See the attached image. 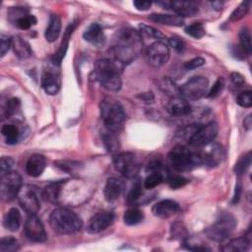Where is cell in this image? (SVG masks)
I'll list each match as a JSON object with an SVG mask.
<instances>
[{
  "instance_id": "obj_1",
  "label": "cell",
  "mask_w": 252,
  "mask_h": 252,
  "mask_svg": "<svg viewBox=\"0 0 252 252\" xmlns=\"http://www.w3.org/2000/svg\"><path fill=\"white\" fill-rule=\"evenodd\" d=\"M142 46V37L139 32L130 28L119 29L113 37V45L110 48L112 58L123 65L131 63L139 54Z\"/></svg>"
},
{
  "instance_id": "obj_2",
  "label": "cell",
  "mask_w": 252,
  "mask_h": 252,
  "mask_svg": "<svg viewBox=\"0 0 252 252\" xmlns=\"http://www.w3.org/2000/svg\"><path fill=\"white\" fill-rule=\"evenodd\" d=\"M124 65L113 58H101L94 63V76L106 90L117 92L121 88V75Z\"/></svg>"
},
{
  "instance_id": "obj_3",
  "label": "cell",
  "mask_w": 252,
  "mask_h": 252,
  "mask_svg": "<svg viewBox=\"0 0 252 252\" xmlns=\"http://www.w3.org/2000/svg\"><path fill=\"white\" fill-rule=\"evenodd\" d=\"M50 226L60 234L74 233L83 226L82 219L73 211L59 207L54 209L49 217Z\"/></svg>"
},
{
  "instance_id": "obj_4",
  "label": "cell",
  "mask_w": 252,
  "mask_h": 252,
  "mask_svg": "<svg viewBox=\"0 0 252 252\" xmlns=\"http://www.w3.org/2000/svg\"><path fill=\"white\" fill-rule=\"evenodd\" d=\"M99 107L101 118L107 130L115 134L119 133L126 121V114L122 105L117 100L106 97L101 100Z\"/></svg>"
},
{
  "instance_id": "obj_5",
  "label": "cell",
  "mask_w": 252,
  "mask_h": 252,
  "mask_svg": "<svg viewBox=\"0 0 252 252\" xmlns=\"http://www.w3.org/2000/svg\"><path fill=\"white\" fill-rule=\"evenodd\" d=\"M168 160L177 171H188L203 164L200 152H192L184 145L172 148L168 154Z\"/></svg>"
},
{
  "instance_id": "obj_6",
  "label": "cell",
  "mask_w": 252,
  "mask_h": 252,
  "mask_svg": "<svg viewBox=\"0 0 252 252\" xmlns=\"http://www.w3.org/2000/svg\"><path fill=\"white\" fill-rule=\"evenodd\" d=\"M236 226L235 218L226 212L219 215V218L211 226L206 229L207 236L214 241H222L227 238Z\"/></svg>"
},
{
  "instance_id": "obj_7",
  "label": "cell",
  "mask_w": 252,
  "mask_h": 252,
  "mask_svg": "<svg viewBox=\"0 0 252 252\" xmlns=\"http://www.w3.org/2000/svg\"><path fill=\"white\" fill-rule=\"evenodd\" d=\"M209 91V81L202 76H196L189 79L179 87V94L185 99L197 100L207 94Z\"/></svg>"
},
{
  "instance_id": "obj_8",
  "label": "cell",
  "mask_w": 252,
  "mask_h": 252,
  "mask_svg": "<svg viewBox=\"0 0 252 252\" xmlns=\"http://www.w3.org/2000/svg\"><path fill=\"white\" fill-rule=\"evenodd\" d=\"M0 193L4 201L10 202L18 197V194L23 186L21 175L16 171H9L1 175Z\"/></svg>"
},
{
  "instance_id": "obj_9",
  "label": "cell",
  "mask_w": 252,
  "mask_h": 252,
  "mask_svg": "<svg viewBox=\"0 0 252 252\" xmlns=\"http://www.w3.org/2000/svg\"><path fill=\"white\" fill-rule=\"evenodd\" d=\"M169 56V47L165 42L161 40L153 42L146 51V59L148 64L155 68L163 66L168 61Z\"/></svg>"
},
{
  "instance_id": "obj_10",
  "label": "cell",
  "mask_w": 252,
  "mask_h": 252,
  "mask_svg": "<svg viewBox=\"0 0 252 252\" xmlns=\"http://www.w3.org/2000/svg\"><path fill=\"white\" fill-rule=\"evenodd\" d=\"M114 166L117 171L127 178L135 177L140 169V165L135 155L130 152L118 154L114 158Z\"/></svg>"
},
{
  "instance_id": "obj_11",
  "label": "cell",
  "mask_w": 252,
  "mask_h": 252,
  "mask_svg": "<svg viewBox=\"0 0 252 252\" xmlns=\"http://www.w3.org/2000/svg\"><path fill=\"white\" fill-rule=\"evenodd\" d=\"M219 131L218 124L214 121L209 122L203 126H199L192 136L189 145L195 148H202L211 144L217 137Z\"/></svg>"
},
{
  "instance_id": "obj_12",
  "label": "cell",
  "mask_w": 252,
  "mask_h": 252,
  "mask_svg": "<svg viewBox=\"0 0 252 252\" xmlns=\"http://www.w3.org/2000/svg\"><path fill=\"white\" fill-rule=\"evenodd\" d=\"M25 234L32 242H44L47 235L42 221L35 215H30L25 222Z\"/></svg>"
},
{
  "instance_id": "obj_13",
  "label": "cell",
  "mask_w": 252,
  "mask_h": 252,
  "mask_svg": "<svg viewBox=\"0 0 252 252\" xmlns=\"http://www.w3.org/2000/svg\"><path fill=\"white\" fill-rule=\"evenodd\" d=\"M18 200L21 207L26 211L29 215H35L39 208V201L35 191L30 185H23L19 194Z\"/></svg>"
},
{
  "instance_id": "obj_14",
  "label": "cell",
  "mask_w": 252,
  "mask_h": 252,
  "mask_svg": "<svg viewBox=\"0 0 252 252\" xmlns=\"http://www.w3.org/2000/svg\"><path fill=\"white\" fill-rule=\"evenodd\" d=\"M114 220V215L110 212H99L94 215L87 225L88 232L94 234L106 229L112 224Z\"/></svg>"
},
{
  "instance_id": "obj_15",
  "label": "cell",
  "mask_w": 252,
  "mask_h": 252,
  "mask_svg": "<svg viewBox=\"0 0 252 252\" xmlns=\"http://www.w3.org/2000/svg\"><path fill=\"white\" fill-rule=\"evenodd\" d=\"M166 111L172 116H185L190 113L191 105L182 96H172L166 104Z\"/></svg>"
},
{
  "instance_id": "obj_16",
  "label": "cell",
  "mask_w": 252,
  "mask_h": 252,
  "mask_svg": "<svg viewBox=\"0 0 252 252\" xmlns=\"http://www.w3.org/2000/svg\"><path fill=\"white\" fill-rule=\"evenodd\" d=\"M179 205L173 200H162L153 207V213L159 219H169L179 211Z\"/></svg>"
},
{
  "instance_id": "obj_17",
  "label": "cell",
  "mask_w": 252,
  "mask_h": 252,
  "mask_svg": "<svg viewBox=\"0 0 252 252\" xmlns=\"http://www.w3.org/2000/svg\"><path fill=\"white\" fill-rule=\"evenodd\" d=\"M170 9L179 17H193L199 12L198 5L193 1H170Z\"/></svg>"
},
{
  "instance_id": "obj_18",
  "label": "cell",
  "mask_w": 252,
  "mask_h": 252,
  "mask_svg": "<svg viewBox=\"0 0 252 252\" xmlns=\"http://www.w3.org/2000/svg\"><path fill=\"white\" fill-rule=\"evenodd\" d=\"M41 87L50 95L56 94L61 87L59 75L51 71H45L41 77Z\"/></svg>"
},
{
  "instance_id": "obj_19",
  "label": "cell",
  "mask_w": 252,
  "mask_h": 252,
  "mask_svg": "<svg viewBox=\"0 0 252 252\" xmlns=\"http://www.w3.org/2000/svg\"><path fill=\"white\" fill-rule=\"evenodd\" d=\"M45 158L40 154H34L31 156L26 163V171L30 176H39L45 168Z\"/></svg>"
},
{
  "instance_id": "obj_20",
  "label": "cell",
  "mask_w": 252,
  "mask_h": 252,
  "mask_svg": "<svg viewBox=\"0 0 252 252\" xmlns=\"http://www.w3.org/2000/svg\"><path fill=\"white\" fill-rule=\"evenodd\" d=\"M83 37L86 41L95 46H101L105 41L103 31L101 27L96 23H93L89 26V28L85 31Z\"/></svg>"
},
{
  "instance_id": "obj_21",
  "label": "cell",
  "mask_w": 252,
  "mask_h": 252,
  "mask_svg": "<svg viewBox=\"0 0 252 252\" xmlns=\"http://www.w3.org/2000/svg\"><path fill=\"white\" fill-rule=\"evenodd\" d=\"M208 151L201 152L202 162L208 164L210 166H215L221 161L222 158V150L221 147L218 144H209Z\"/></svg>"
},
{
  "instance_id": "obj_22",
  "label": "cell",
  "mask_w": 252,
  "mask_h": 252,
  "mask_svg": "<svg viewBox=\"0 0 252 252\" xmlns=\"http://www.w3.org/2000/svg\"><path fill=\"white\" fill-rule=\"evenodd\" d=\"M123 191V183L120 179L110 177L107 179L104 187V197L108 202L116 201Z\"/></svg>"
},
{
  "instance_id": "obj_23",
  "label": "cell",
  "mask_w": 252,
  "mask_h": 252,
  "mask_svg": "<svg viewBox=\"0 0 252 252\" xmlns=\"http://www.w3.org/2000/svg\"><path fill=\"white\" fill-rule=\"evenodd\" d=\"M62 181H55L52 183H49L46 185L41 193V196L44 201L55 204L59 203V197H60V191H61V186H62Z\"/></svg>"
},
{
  "instance_id": "obj_24",
  "label": "cell",
  "mask_w": 252,
  "mask_h": 252,
  "mask_svg": "<svg viewBox=\"0 0 252 252\" xmlns=\"http://www.w3.org/2000/svg\"><path fill=\"white\" fill-rule=\"evenodd\" d=\"M61 32V20L58 15H51L48 22V27L45 30L44 36L48 42L55 41Z\"/></svg>"
},
{
  "instance_id": "obj_25",
  "label": "cell",
  "mask_w": 252,
  "mask_h": 252,
  "mask_svg": "<svg viewBox=\"0 0 252 252\" xmlns=\"http://www.w3.org/2000/svg\"><path fill=\"white\" fill-rule=\"evenodd\" d=\"M75 29V26L74 24H71L68 26V28L66 29L65 31V33H64V36H63V40L57 50V52L53 55V58H52V62L54 65H60V63L62 62V59L64 58L65 54H66V51L68 49V43H69V39L71 37V34L73 32Z\"/></svg>"
},
{
  "instance_id": "obj_26",
  "label": "cell",
  "mask_w": 252,
  "mask_h": 252,
  "mask_svg": "<svg viewBox=\"0 0 252 252\" xmlns=\"http://www.w3.org/2000/svg\"><path fill=\"white\" fill-rule=\"evenodd\" d=\"M149 19L155 23L173 26V27H181L184 25V20L177 15H168V14H152Z\"/></svg>"
},
{
  "instance_id": "obj_27",
  "label": "cell",
  "mask_w": 252,
  "mask_h": 252,
  "mask_svg": "<svg viewBox=\"0 0 252 252\" xmlns=\"http://www.w3.org/2000/svg\"><path fill=\"white\" fill-rule=\"evenodd\" d=\"M12 48L15 54L21 59L29 58L32 54L30 44L21 36L12 37Z\"/></svg>"
},
{
  "instance_id": "obj_28",
  "label": "cell",
  "mask_w": 252,
  "mask_h": 252,
  "mask_svg": "<svg viewBox=\"0 0 252 252\" xmlns=\"http://www.w3.org/2000/svg\"><path fill=\"white\" fill-rule=\"evenodd\" d=\"M21 214L17 208H11L4 217L3 224L10 231H17L21 225Z\"/></svg>"
},
{
  "instance_id": "obj_29",
  "label": "cell",
  "mask_w": 252,
  "mask_h": 252,
  "mask_svg": "<svg viewBox=\"0 0 252 252\" xmlns=\"http://www.w3.org/2000/svg\"><path fill=\"white\" fill-rule=\"evenodd\" d=\"M250 248V240L246 236H240L233 238L229 240L226 244H224L220 249L222 251H239V252H244L249 250Z\"/></svg>"
},
{
  "instance_id": "obj_30",
  "label": "cell",
  "mask_w": 252,
  "mask_h": 252,
  "mask_svg": "<svg viewBox=\"0 0 252 252\" xmlns=\"http://www.w3.org/2000/svg\"><path fill=\"white\" fill-rule=\"evenodd\" d=\"M144 220V214L139 209H129L124 213L123 220L128 225H135L140 223Z\"/></svg>"
},
{
  "instance_id": "obj_31",
  "label": "cell",
  "mask_w": 252,
  "mask_h": 252,
  "mask_svg": "<svg viewBox=\"0 0 252 252\" xmlns=\"http://www.w3.org/2000/svg\"><path fill=\"white\" fill-rule=\"evenodd\" d=\"M2 135L4 136L6 142L10 145H14L19 139V129L13 124H5L1 129Z\"/></svg>"
},
{
  "instance_id": "obj_32",
  "label": "cell",
  "mask_w": 252,
  "mask_h": 252,
  "mask_svg": "<svg viewBox=\"0 0 252 252\" xmlns=\"http://www.w3.org/2000/svg\"><path fill=\"white\" fill-rule=\"evenodd\" d=\"M239 47L246 55L251 53V35L247 28H243L239 32Z\"/></svg>"
},
{
  "instance_id": "obj_33",
  "label": "cell",
  "mask_w": 252,
  "mask_h": 252,
  "mask_svg": "<svg viewBox=\"0 0 252 252\" xmlns=\"http://www.w3.org/2000/svg\"><path fill=\"white\" fill-rule=\"evenodd\" d=\"M163 180H164V176H163V174L159 170L152 171L145 178L144 186H145L146 189H152V188H155L156 186L159 185Z\"/></svg>"
},
{
  "instance_id": "obj_34",
  "label": "cell",
  "mask_w": 252,
  "mask_h": 252,
  "mask_svg": "<svg viewBox=\"0 0 252 252\" xmlns=\"http://www.w3.org/2000/svg\"><path fill=\"white\" fill-rule=\"evenodd\" d=\"M102 140H103L104 146L108 152H110V153L117 152V150L119 148V144H118V140L115 136V133L108 130L107 132L103 133Z\"/></svg>"
},
{
  "instance_id": "obj_35",
  "label": "cell",
  "mask_w": 252,
  "mask_h": 252,
  "mask_svg": "<svg viewBox=\"0 0 252 252\" xmlns=\"http://www.w3.org/2000/svg\"><path fill=\"white\" fill-rule=\"evenodd\" d=\"M20 244L18 240L12 236L3 237L0 241V251L1 252H14L19 250Z\"/></svg>"
},
{
  "instance_id": "obj_36",
  "label": "cell",
  "mask_w": 252,
  "mask_h": 252,
  "mask_svg": "<svg viewBox=\"0 0 252 252\" xmlns=\"http://www.w3.org/2000/svg\"><path fill=\"white\" fill-rule=\"evenodd\" d=\"M142 195V184L139 180L135 181L134 184L132 185L130 191L128 192L127 196H126V203L130 206L133 205L134 203H136L138 201V199L141 197Z\"/></svg>"
},
{
  "instance_id": "obj_37",
  "label": "cell",
  "mask_w": 252,
  "mask_h": 252,
  "mask_svg": "<svg viewBox=\"0 0 252 252\" xmlns=\"http://www.w3.org/2000/svg\"><path fill=\"white\" fill-rule=\"evenodd\" d=\"M250 5H251V2L248 1V0L241 2L239 4V6L232 12V14L230 15L229 20L231 22H236V21H239L242 18H244L246 16V14L248 13V11H249Z\"/></svg>"
},
{
  "instance_id": "obj_38",
  "label": "cell",
  "mask_w": 252,
  "mask_h": 252,
  "mask_svg": "<svg viewBox=\"0 0 252 252\" xmlns=\"http://www.w3.org/2000/svg\"><path fill=\"white\" fill-rule=\"evenodd\" d=\"M251 152H248L246 155H244L242 158H239V160L236 162L235 166H234V171L235 173L240 176L242 173H244L247 168L250 166L251 164Z\"/></svg>"
},
{
  "instance_id": "obj_39",
  "label": "cell",
  "mask_w": 252,
  "mask_h": 252,
  "mask_svg": "<svg viewBox=\"0 0 252 252\" xmlns=\"http://www.w3.org/2000/svg\"><path fill=\"white\" fill-rule=\"evenodd\" d=\"M198 127H199V125H188L186 127L180 129L179 132H177L176 138H178L179 141H184L189 144L192 136L194 135V133L196 132Z\"/></svg>"
},
{
  "instance_id": "obj_40",
  "label": "cell",
  "mask_w": 252,
  "mask_h": 252,
  "mask_svg": "<svg viewBox=\"0 0 252 252\" xmlns=\"http://www.w3.org/2000/svg\"><path fill=\"white\" fill-rule=\"evenodd\" d=\"M36 24V18L33 15L26 14L22 17H20L18 20H16V26L21 30H28L32 26H34Z\"/></svg>"
},
{
  "instance_id": "obj_41",
  "label": "cell",
  "mask_w": 252,
  "mask_h": 252,
  "mask_svg": "<svg viewBox=\"0 0 252 252\" xmlns=\"http://www.w3.org/2000/svg\"><path fill=\"white\" fill-rule=\"evenodd\" d=\"M185 32L194 38H201L205 35V29L201 23H193L185 28Z\"/></svg>"
},
{
  "instance_id": "obj_42",
  "label": "cell",
  "mask_w": 252,
  "mask_h": 252,
  "mask_svg": "<svg viewBox=\"0 0 252 252\" xmlns=\"http://www.w3.org/2000/svg\"><path fill=\"white\" fill-rule=\"evenodd\" d=\"M139 29H140L142 33H145L148 36L157 38L158 40H161V39L165 38L164 34L154 27H151V26H148V25H145V24H140Z\"/></svg>"
},
{
  "instance_id": "obj_43",
  "label": "cell",
  "mask_w": 252,
  "mask_h": 252,
  "mask_svg": "<svg viewBox=\"0 0 252 252\" xmlns=\"http://www.w3.org/2000/svg\"><path fill=\"white\" fill-rule=\"evenodd\" d=\"M20 106H21V103H20V100L18 98H11L7 101V104H6V107H5V115L7 118H11L13 117L17 112L18 110L20 109Z\"/></svg>"
},
{
  "instance_id": "obj_44",
  "label": "cell",
  "mask_w": 252,
  "mask_h": 252,
  "mask_svg": "<svg viewBox=\"0 0 252 252\" xmlns=\"http://www.w3.org/2000/svg\"><path fill=\"white\" fill-rule=\"evenodd\" d=\"M223 88H224V80H223V78L220 77L217 79V81L215 82L213 87L208 91L207 96L210 98H214V97L218 96L222 92Z\"/></svg>"
},
{
  "instance_id": "obj_45",
  "label": "cell",
  "mask_w": 252,
  "mask_h": 252,
  "mask_svg": "<svg viewBox=\"0 0 252 252\" xmlns=\"http://www.w3.org/2000/svg\"><path fill=\"white\" fill-rule=\"evenodd\" d=\"M237 103L245 108H249L252 106V92L251 91H245L240 93L237 95Z\"/></svg>"
},
{
  "instance_id": "obj_46",
  "label": "cell",
  "mask_w": 252,
  "mask_h": 252,
  "mask_svg": "<svg viewBox=\"0 0 252 252\" xmlns=\"http://www.w3.org/2000/svg\"><path fill=\"white\" fill-rule=\"evenodd\" d=\"M168 185L170 188L172 189H178L182 186H184L185 184L188 183V180L180 175H173V176H169L167 179Z\"/></svg>"
},
{
  "instance_id": "obj_47",
  "label": "cell",
  "mask_w": 252,
  "mask_h": 252,
  "mask_svg": "<svg viewBox=\"0 0 252 252\" xmlns=\"http://www.w3.org/2000/svg\"><path fill=\"white\" fill-rule=\"evenodd\" d=\"M160 89L163 91V92H166V93H169V94H173V96H176L174 95L175 94H179V88L176 87L170 80L168 79H163L161 84H160Z\"/></svg>"
},
{
  "instance_id": "obj_48",
  "label": "cell",
  "mask_w": 252,
  "mask_h": 252,
  "mask_svg": "<svg viewBox=\"0 0 252 252\" xmlns=\"http://www.w3.org/2000/svg\"><path fill=\"white\" fill-rule=\"evenodd\" d=\"M10 47H12V38H10L8 35L1 34V36H0V54H1V57H3L8 52Z\"/></svg>"
},
{
  "instance_id": "obj_49",
  "label": "cell",
  "mask_w": 252,
  "mask_h": 252,
  "mask_svg": "<svg viewBox=\"0 0 252 252\" xmlns=\"http://www.w3.org/2000/svg\"><path fill=\"white\" fill-rule=\"evenodd\" d=\"M14 159L11 157H3L0 160V168H1V175L11 171L14 165Z\"/></svg>"
},
{
  "instance_id": "obj_50",
  "label": "cell",
  "mask_w": 252,
  "mask_h": 252,
  "mask_svg": "<svg viewBox=\"0 0 252 252\" xmlns=\"http://www.w3.org/2000/svg\"><path fill=\"white\" fill-rule=\"evenodd\" d=\"M206 63L205 59L202 58V57H196V58H193L191 59L190 61L186 62L184 67L187 69V70H193V69H197L201 66H203L204 64Z\"/></svg>"
},
{
  "instance_id": "obj_51",
  "label": "cell",
  "mask_w": 252,
  "mask_h": 252,
  "mask_svg": "<svg viewBox=\"0 0 252 252\" xmlns=\"http://www.w3.org/2000/svg\"><path fill=\"white\" fill-rule=\"evenodd\" d=\"M169 44L173 49H175L177 52H182L185 49V43L184 41L179 37H171L168 40Z\"/></svg>"
},
{
  "instance_id": "obj_52",
  "label": "cell",
  "mask_w": 252,
  "mask_h": 252,
  "mask_svg": "<svg viewBox=\"0 0 252 252\" xmlns=\"http://www.w3.org/2000/svg\"><path fill=\"white\" fill-rule=\"evenodd\" d=\"M230 80H231V82L233 83V85L234 86H242L243 84H244V82H245V79H244V77L241 75V74H239V73H236V72H234V73H231V75H230Z\"/></svg>"
},
{
  "instance_id": "obj_53",
  "label": "cell",
  "mask_w": 252,
  "mask_h": 252,
  "mask_svg": "<svg viewBox=\"0 0 252 252\" xmlns=\"http://www.w3.org/2000/svg\"><path fill=\"white\" fill-rule=\"evenodd\" d=\"M133 5L139 11H147L152 6V2H150V1H134Z\"/></svg>"
},
{
  "instance_id": "obj_54",
  "label": "cell",
  "mask_w": 252,
  "mask_h": 252,
  "mask_svg": "<svg viewBox=\"0 0 252 252\" xmlns=\"http://www.w3.org/2000/svg\"><path fill=\"white\" fill-rule=\"evenodd\" d=\"M241 191H242V185H241V182L238 181L237 184H236V187H235V193H234V196L232 198V203L235 204L238 202L239 198H240V195H241Z\"/></svg>"
},
{
  "instance_id": "obj_55",
  "label": "cell",
  "mask_w": 252,
  "mask_h": 252,
  "mask_svg": "<svg viewBox=\"0 0 252 252\" xmlns=\"http://www.w3.org/2000/svg\"><path fill=\"white\" fill-rule=\"evenodd\" d=\"M243 125H244V128H245L246 130H250V129H251V126H252V118H251V115H248V116L244 119Z\"/></svg>"
}]
</instances>
